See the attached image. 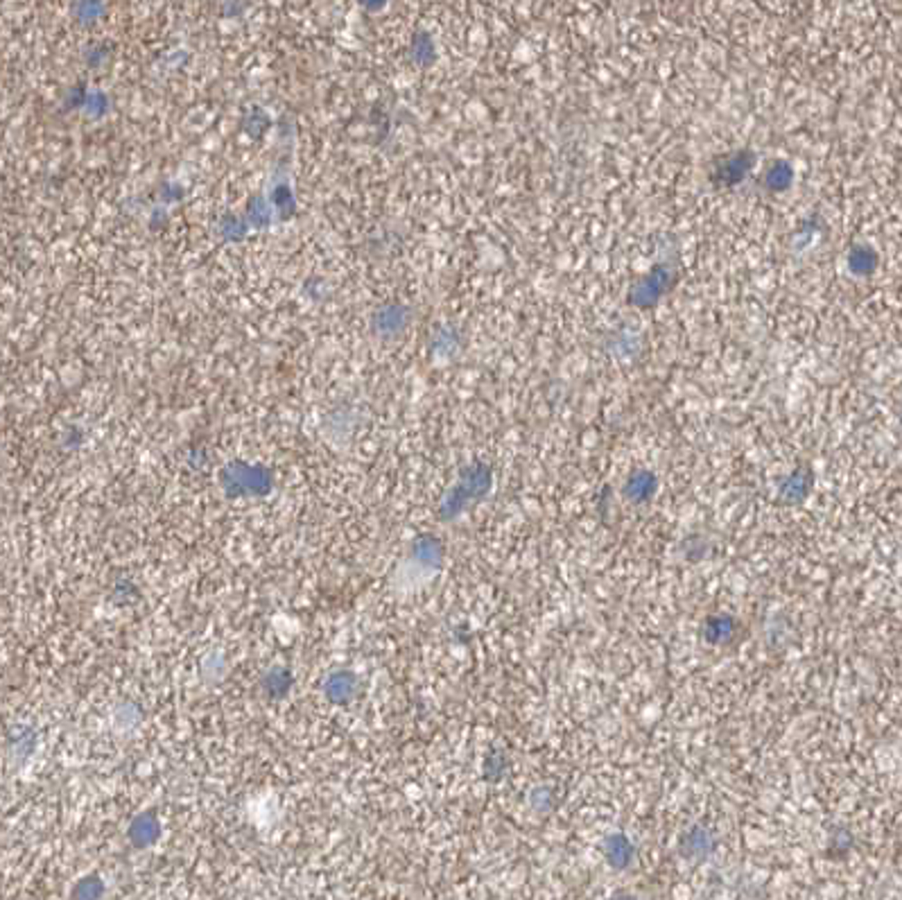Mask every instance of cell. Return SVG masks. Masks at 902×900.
<instances>
[{"mask_svg":"<svg viewBox=\"0 0 902 900\" xmlns=\"http://www.w3.org/2000/svg\"><path fill=\"white\" fill-rule=\"evenodd\" d=\"M755 157L751 150H737L733 154H726L724 159L715 161V168H712V182L717 186L733 188L740 182H744V176L753 170Z\"/></svg>","mask_w":902,"mask_h":900,"instance_id":"1","label":"cell"},{"mask_svg":"<svg viewBox=\"0 0 902 900\" xmlns=\"http://www.w3.org/2000/svg\"><path fill=\"white\" fill-rule=\"evenodd\" d=\"M358 692V676L351 670H337L326 676L324 697L335 706H346Z\"/></svg>","mask_w":902,"mask_h":900,"instance_id":"2","label":"cell"},{"mask_svg":"<svg viewBox=\"0 0 902 900\" xmlns=\"http://www.w3.org/2000/svg\"><path fill=\"white\" fill-rule=\"evenodd\" d=\"M161 837V822L154 813H141L129 822L127 839L136 848H150Z\"/></svg>","mask_w":902,"mask_h":900,"instance_id":"3","label":"cell"},{"mask_svg":"<svg viewBox=\"0 0 902 900\" xmlns=\"http://www.w3.org/2000/svg\"><path fill=\"white\" fill-rule=\"evenodd\" d=\"M295 685V675L283 666H274L263 676V690L270 700H283Z\"/></svg>","mask_w":902,"mask_h":900,"instance_id":"4","label":"cell"},{"mask_svg":"<svg viewBox=\"0 0 902 900\" xmlns=\"http://www.w3.org/2000/svg\"><path fill=\"white\" fill-rule=\"evenodd\" d=\"M849 267L855 276H871L878 267V254L868 245H855L849 254Z\"/></svg>","mask_w":902,"mask_h":900,"instance_id":"5","label":"cell"},{"mask_svg":"<svg viewBox=\"0 0 902 900\" xmlns=\"http://www.w3.org/2000/svg\"><path fill=\"white\" fill-rule=\"evenodd\" d=\"M792 179H794V168L784 159H778V161L771 163L765 172V186L769 188L771 192H784L792 186Z\"/></svg>","mask_w":902,"mask_h":900,"instance_id":"6","label":"cell"},{"mask_svg":"<svg viewBox=\"0 0 902 900\" xmlns=\"http://www.w3.org/2000/svg\"><path fill=\"white\" fill-rule=\"evenodd\" d=\"M604 851H606L608 864L614 866V869H618V871L627 869L633 860L631 844H629L622 835L611 837V839L606 842V848H604Z\"/></svg>","mask_w":902,"mask_h":900,"instance_id":"7","label":"cell"},{"mask_svg":"<svg viewBox=\"0 0 902 900\" xmlns=\"http://www.w3.org/2000/svg\"><path fill=\"white\" fill-rule=\"evenodd\" d=\"M654 489H656V479H654L652 475L636 473L631 475V479H629L627 487H624V494L631 500H647L649 495L654 494Z\"/></svg>","mask_w":902,"mask_h":900,"instance_id":"8","label":"cell"},{"mask_svg":"<svg viewBox=\"0 0 902 900\" xmlns=\"http://www.w3.org/2000/svg\"><path fill=\"white\" fill-rule=\"evenodd\" d=\"M104 894V882L98 876L82 878L75 887V900H100Z\"/></svg>","mask_w":902,"mask_h":900,"instance_id":"9","label":"cell"},{"mask_svg":"<svg viewBox=\"0 0 902 900\" xmlns=\"http://www.w3.org/2000/svg\"><path fill=\"white\" fill-rule=\"evenodd\" d=\"M687 848H686V855L687 857H696V855H706V853H711V844H708V835H702V839L692 832L690 837H687Z\"/></svg>","mask_w":902,"mask_h":900,"instance_id":"10","label":"cell"},{"mask_svg":"<svg viewBox=\"0 0 902 900\" xmlns=\"http://www.w3.org/2000/svg\"><path fill=\"white\" fill-rule=\"evenodd\" d=\"M611 900H638V898H633V896H627V894H620V896H614Z\"/></svg>","mask_w":902,"mask_h":900,"instance_id":"11","label":"cell"}]
</instances>
